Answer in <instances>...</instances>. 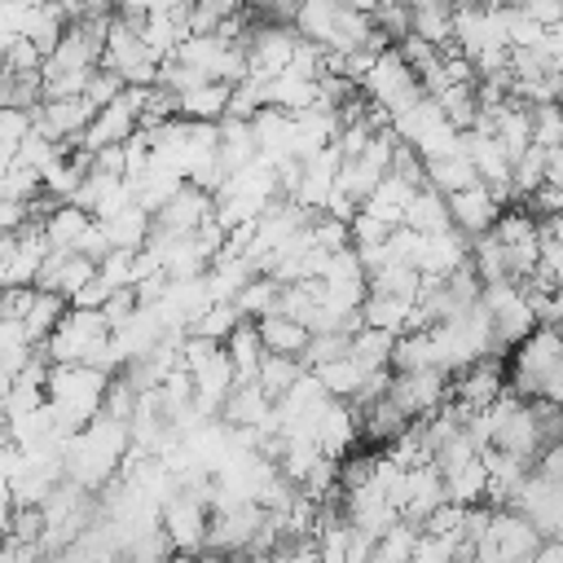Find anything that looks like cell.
<instances>
[{
  "instance_id": "obj_50",
  "label": "cell",
  "mask_w": 563,
  "mask_h": 563,
  "mask_svg": "<svg viewBox=\"0 0 563 563\" xmlns=\"http://www.w3.org/2000/svg\"><path fill=\"white\" fill-rule=\"evenodd\" d=\"M26 4H57V0H26Z\"/></svg>"
},
{
  "instance_id": "obj_9",
  "label": "cell",
  "mask_w": 563,
  "mask_h": 563,
  "mask_svg": "<svg viewBox=\"0 0 563 563\" xmlns=\"http://www.w3.org/2000/svg\"><path fill=\"white\" fill-rule=\"evenodd\" d=\"M211 194L198 189V185H180L154 216H150V233L158 238H189L207 216H211Z\"/></svg>"
},
{
  "instance_id": "obj_13",
  "label": "cell",
  "mask_w": 563,
  "mask_h": 563,
  "mask_svg": "<svg viewBox=\"0 0 563 563\" xmlns=\"http://www.w3.org/2000/svg\"><path fill=\"white\" fill-rule=\"evenodd\" d=\"M457 264H466V238L457 229H440V233H422V246L413 255V268L422 277H449Z\"/></svg>"
},
{
  "instance_id": "obj_5",
  "label": "cell",
  "mask_w": 563,
  "mask_h": 563,
  "mask_svg": "<svg viewBox=\"0 0 563 563\" xmlns=\"http://www.w3.org/2000/svg\"><path fill=\"white\" fill-rule=\"evenodd\" d=\"M506 506L519 510L541 537H559V528H563V479H545L528 466V475L515 484Z\"/></svg>"
},
{
  "instance_id": "obj_34",
  "label": "cell",
  "mask_w": 563,
  "mask_h": 563,
  "mask_svg": "<svg viewBox=\"0 0 563 563\" xmlns=\"http://www.w3.org/2000/svg\"><path fill=\"white\" fill-rule=\"evenodd\" d=\"M238 321H242V312H238L233 303H207V308H202L185 330H189V334H198V339L224 343V339H229V330H233Z\"/></svg>"
},
{
  "instance_id": "obj_17",
  "label": "cell",
  "mask_w": 563,
  "mask_h": 563,
  "mask_svg": "<svg viewBox=\"0 0 563 563\" xmlns=\"http://www.w3.org/2000/svg\"><path fill=\"white\" fill-rule=\"evenodd\" d=\"M229 88L233 84H224V79H202V84H194L189 92L176 97V114L180 119H198V123H216L224 114V106H229Z\"/></svg>"
},
{
  "instance_id": "obj_16",
  "label": "cell",
  "mask_w": 563,
  "mask_h": 563,
  "mask_svg": "<svg viewBox=\"0 0 563 563\" xmlns=\"http://www.w3.org/2000/svg\"><path fill=\"white\" fill-rule=\"evenodd\" d=\"M409 4V35L427 40V44H449L453 35V4L457 0H405Z\"/></svg>"
},
{
  "instance_id": "obj_37",
  "label": "cell",
  "mask_w": 563,
  "mask_h": 563,
  "mask_svg": "<svg viewBox=\"0 0 563 563\" xmlns=\"http://www.w3.org/2000/svg\"><path fill=\"white\" fill-rule=\"evenodd\" d=\"M528 132H532V145H541V150H554V145L563 141L559 101H541V106H528Z\"/></svg>"
},
{
  "instance_id": "obj_41",
  "label": "cell",
  "mask_w": 563,
  "mask_h": 563,
  "mask_svg": "<svg viewBox=\"0 0 563 563\" xmlns=\"http://www.w3.org/2000/svg\"><path fill=\"white\" fill-rule=\"evenodd\" d=\"M0 62H4V70L9 75H40V62H44V53L31 44V40H13L4 53H0Z\"/></svg>"
},
{
  "instance_id": "obj_6",
  "label": "cell",
  "mask_w": 563,
  "mask_h": 563,
  "mask_svg": "<svg viewBox=\"0 0 563 563\" xmlns=\"http://www.w3.org/2000/svg\"><path fill=\"white\" fill-rule=\"evenodd\" d=\"M387 400L405 418H427L431 409H440L449 400V374H440L431 365H422V369H391Z\"/></svg>"
},
{
  "instance_id": "obj_33",
  "label": "cell",
  "mask_w": 563,
  "mask_h": 563,
  "mask_svg": "<svg viewBox=\"0 0 563 563\" xmlns=\"http://www.w3.org/2000/svg\"><path fill=\"white\" fill-rule=\"evenodd\" d=\"M435 97V106H440V114L462 132V128H471L475 123V114H479V106H475V88L471 84H444L440 92H431Z\"/></svg>"
},
{
  "instance_id": "obj_40",
  "label": "cell",
  "mask_w": 563,
  "mask_h": 563,
  "mask_svg": "<svg viewBox=\"0 0 563 563\" xmlns=\"http://www.w3.org/2000/svg\"><path fill=\"white\" fill-rule=\"evenodd\" d=\"M369 22L387 35V44H396V40L409 35V4H405V0H387L378 13H369Z\"/></svg>"
},
{
  "instance_id": "obj_49",
  "label": "cell",
  "mask_w": 563,
  "mask_h": 563,
  "mask_svg": "<svg viewBox=\"0 0 563 563\" xmlns=\"http://www.w3.org/2000/svg\"><path fill=\"white\" fill-rule=\"evenodd\" d=\"M462 4H479V9H497V4H523V0H462Z\"/></svg>"
},
{
  "instance_id": "obj_21",
  "label": "cell",
  "mask_w": 563,
  "mask_h": 563,
  "mask_svg": "<svg viewBox=\"0 0 563 563\" xmlns=\"http://www.w3.org/2000/svg\"><path fill=\"white\" fill-rule=\"evenodd\" d=\"M440 479H444V501H453V506H475V501H484V462H479V453L475 457H466V462H457V466H449V471H440Z\"/></svg>"
},
{
  "instance_id": "obj_10",
  "label": "cell",
  "mask_w": 563,
  "mask_h": 563,
  "mask_svg": "<svg viewBox=\"0 0 563 563\" xmlns=\"http://www.w3.org/2000/svg\"><path fill=\"white\" fill-rule=\"evenodd\" d=\"M444 207H449V224H453L462 238H479V233H488L493 220H497V211H501V202L493 198V189L479 185V180L466 185V189H457V194H449Z\"/></svg>"
},
{
  "instance_id": "obj_18",
  "label": "cell",
  "mask_w": 563,
  "mask_h": 563,
  "mask_svg": "<svg viewBox=\"0 0 563 563\" xmlns=\"http://www.w3.org/2000/svg\"><path fill=\"white\" fill-rule=\"evenodd\" d=\"M97 224H101V233H106L110 251H136V246L150 238V211H141L136 202H128V207H119V211L101 216Z\"/></svg>"
},
{
  "instance_id": "obj_22",
  "label": "cell",
  "mask_w": 563,
  "mask_h": 563,
  "mask_svg": "<svg viewBox=\"0 0 563 563\" xmlns=\"http://www.w3.org/2000/svg\"><path fill=\"white\" fill-rule=\"evenodd\" d=\"M220 347H224V356H229V365H233V378H242V383H246V378H255L260 356H264L260 334H255V321H238Z\"/></svg>"
},
{
  "instance_id": "obj_23",
  "label": "cell",
  "mask_w": 563,
  "mask_h": 563,
  "mask_svg": "<svg viewBox=\"0 0 563 563\" xmlns=\"http://www.w3.org/2000/svg\"><path fill=\"white\" fill-rule=\"evenodd\" d=\"M422 176H427V185H431L435 194H444V198L479 180V176H475V167H471V158H466L462 150H457V154H444V158L422 163Z\"/></svg>"
},
{
  "instance_id": "obj_35",
  "label": "cell",
  "mask_w": 563,
  "mask_h": 563,
  "mask_svg": "<svg viewBox=\"0 0 563 563\" xmlns=\"http://www.w3.org/2000/svg\"><path fill=\"white\" fill-rule=\"evenodd\" d=\"M62 154H66V145H62V141H48L44 132H35V128H31V132L18 141V154H13V163H18V167H31V172L40 176V172H44L48 163H57Z\"/></svg>"
},
{
  "instance_id": "obj_28",
  "label": "cell",
  "mask_w": 563,
  "mask_h": 563,
  "mask_svg": "<svg viewBox=\"0 0 563 563\" xmlns=\"http://www.w3.org/2000/svg\"><path fill=\"white\" fill-rule=\"evenodd\" d=\"M66 31V18L57 4H26V18H22V40H31L40 53H53V44L62 40Z\"/></svg>"
},
{
  "instance_id": "obj_20",
  "label": "cell",
  "mask_w": 563,
  "mask_h": 563,
  "mask_svg": "<svg viewBox=\"0 0 563 563\" xmlns=\"http://www.w3.org/2000/svg\"><path fill=\"white\" fill-rule=\"evenodd\" d=\"M255 334H260V347L264 352H282V356H299L303 343H308V325L282 317V312H268L255 321Z\"/></svg>"
},
{
  "instance_id": "obj_32",
  "label": "cell",
  "mask_w": 563,
  "mask_h": 563,
  "mask_svg": "<svg viewBox=\"0 0 563 563\" xmlns=\"http://www.w3.org/2000/svg\"><path fill=\"white\" fill-rule=\"evenodd\" d=\"M303 374V365H299V356H282V352H264L260 356V369H255V383H260V391L268 396V400H277L295 378Z\"/></svg>"
},
{
  "instance_id": "obj_25",
  "label": "cell",
  "mask_w": 563,
  "mask_h": 563,
  "mask_svg": "<svg viewBox=\"0 0 563 563\" xmlns=\"http://www.w3.org/2000/svg\"><path fill=\"white\" fill-rule=\"evenodd\" d=\"M66 312V299L57 295V290H40V286H31V299H26V312L18 317L22 321V330H26V339L31 343H40L53 325H57V317Z\"/></svg>"
},
{
  "instance_id": "obj_36",
  "label": "cell",
  "mask_w": 563,
  "mask_h": 563,
  "mask_svg": "<svg viewBox=\"0 0 563 563\" xmlns=\"http://www.w3.org/2000/svg\"><path fill=\"white\" fill-rule=\"evenodd\" d=\"M242 9V0H189V35H216V26Z\"/></svg>"
},
{
  "instance_id": "obj_29",
  "label": "cell",
  "mask_w": 563,
  "mask_h": 563,
  "mask_svg": "<svg viewBox=\"0 0 563 563\" xmlns=\"http://www.w3.org/2000/svg\"><path fill=\"white\" fill-rule=\"evenodd\" d=\"M418 282H422V273H418L413 264L391 260V264H383V268L365 273V295H396V299H413Z\"/></svg>"
},
{
  "instance_id": "obj_39",
  "label": "cell",
  "mask_w": 563,
  "mask_h": 563,
  "mask_svg": "<svg viewBox=\"0 0 563 563\" xmlns=\"http://www.w3.org/2000/svg\"><path fill=\"white\" fill-rule=\"evenodd\" d=\"M35 194H40V176L31 167H18L13 163L0 176V198H9V202H35Z\"/></svg>"
},
{
  "instance_id": "obj_47",
  "label": "cell",
  "mask_w": 563,
  "mask_h": 563,
  "mask_svg": "<svg viewBox=\"0 0 563 563\" xmlns=\"http://www.w3.org/2000/svg\"><path fill=\"white\" fill-rule=\"evenodd\" d=\"M528 563H563V545H559V537H541V545L528 554Z\"/></svg>"
},
{
  "instance_id": "obj_31",
  "label": "cell",
  "mask_w": 563,
  "mask_h": 563,
  "mask_svg": "<svg viewBox=\"0 0 563 563\" xmlns=\"http://www.w3.org/2000/svg\"><path fill=\"white\" fill-rule=\"evenodd\" d=\"M409 422H413V418H405L387 396H378L374 405H365V409H361V435H365V440H374V444H383V440L391 444Z\"/></svg>"
},
{
  "instance_id": "obj_8",
  "label": "cell",
  "mask_w": 563,
  "mask_h": 563,
  "mask_svg": "<svg viewBox=\"0 0 563 563\" xmlns=\"http://www.w3.org/2000/svg\"><path fill=\"white\" fill-rule=\"evenodd\" d=\"M207 519H211L207 506H202L198 497L180 493V488L158 506V532H163L167 545L180 550V554L202 550V541H207Z\"/></svg>"
},
{
  "instance_id": "obj_45",
  "label": "cell",
  "mask_w": 563,
  "mask_h": 563,
  "mask_svg": "<svg viewBox=\"0 0 563 563\" xmlns=\"http://www.w3.org/2000/svg\"><path fill=\"white\" fill-rule=\"evenodd\" d=\"M537 26H563V0H523L519 4Z\"/></svg>"
},
{
  "instance_id": "obj_44",
  "label": "cell",
  "mask_w": 563,
  "mask_h": 563,
  "mask_svg": "<svg viewBox=\"0 0 563 563\" xmlns=\"http://www.w3.org/2000/svg\"><path fill=\"white\" fill-rule=\"evenodd\" d=\"M31 132V106H0V141H22Z\"/></svg>"
},
{
  "instance_id": "obj_46",
  "label": "cell",
  "mask_w": 563,
  "mask_h": 563,
  "mask_svg": "<svg viewBox=\"0 0 563 563\" xmlns=\"http://www.w3.org/2000/svg\"><path fill=\"white\" fill-rule=\"evenodd\" d=\"M75 251H79V255H88L92 264H97V260H101V255L110 251V242H106V233H101V224H97V220H92V224H88V229L79 233V242H75Z\"/></svg>"
},
{
  "instance_id": "obj_3",
  "label": "cell",
  "mask_w": 563,
  "mask_h": 563,
  "mask_svg": "<svg viewBox=\"0 0 563 563\" xmlns=\"http://www.w3.org/2000/svg\"><path fill=\"white\" fill-rule=\"evenodd\" d=\"M479 308L488 312V325H493V352H510L532 325V308H528V295L515 277H501V282H479Z\"/></svg>"
},
{
  "instance_id": "obj_26",
  "label": "cell",
  "mask_w": 563,
  "mask_h": 563,
  "mask_svg": "<svg viewBox=\"0 0 563 563\" xmlns=\"http://www.w3.org/2000/svg\"><path fill=\"white\" fill-rule=\"evenodd\" d=\"M409 299H396V295H365L361 299V325H374V330H387V334H405V321H409Z\"/></svg>"
},
{
  "instance_id": "obj_2",
  "label": "cell",
  "mask_w": 563,
  "mask_h": 563,
  "mask_svg": "<svg viewBox=\"0 0 563 563\" xmlns=\"http://www.w3.org/2000/svg\"><path fill=\"white\" fill-rule=\"evenodd\" d=\"M106 383L110 374L106 369H92V365H48V378H44V400L57 418V427L70 435L79 431L97 409H101V396H106Z\"/></svg>"
},
{
  "instance_id": "obj_4",
  "label": "cell",
  "mask_w": 563,
  "mask_h": 563,
  "mask_svg": "<svg viewBox=\"0 0 563 563\" xmlns=\"http://www.w3.org/2000/svg\"><path fill=\"white\" fill-rule=\"evenodd\" d=\"M356 88H361V97H365L369 106H378V110H387V114H396V110H405L409 101L422 97V88H418L409 62L400 57L396 44H387L383 53H374V62H369V70L361 75Z\"/></svg>"
},
{
  "instance_id": "obj_19",
  "label": "cell",
  "mask_w": 563,
  "mask_h": 563,
  "mask_svg": "<svg viewBox=\"0 0 563 563\" xmlns=\"http://www.w3.org/2000/svg\"><path fill=\"white\" fill-rule=\"evenodd\" d=\"M400 224L413 229V233H440V229H453V224H449L444 194H435L431 185H418L413 198H409V207H405V220H400Z\"/></svg>"
},
{
  "instance_id": "obj_24",
  "label": "cell",
  "mask_w": 563,
  "mask_h": 563,
  "mask_svg": "<svg viewBox=\"0 0 563 563\" xmlns=\"http://www.w3.org/2000/svg\"><path fill=\"white\" fill-rule=\"evenodd\" d=\"M277 303H282V282L268 277V273H255V277L233 295V308H238L246 321H260V317L277 312Z\"/></svg>"
},
{
  "instance_id": "obj_48",
  "label": "cell",
  "mask_w": 563,
  "mask_h": 563,
  "mask_svg": "<svg viewBox=\"0 0 563 563\" xmlns=\"http://www.w3.org/2000/svg\"><path fill=\"white\" fill-rule=\"evenodd\" d=\"M387 0H347V9H356V13H378Z\"/></svg>"
},
{
  "instance_id": "obj_27",
  "label": "cell",
  "mask_w": 563,
  "mask_h": 563,
  "mask_svg": "<svg viewBox=\"0 0 563 563\" xmlns=\"http://www.w3.org/2000/svg\"><path fill=\"white\" fill-rule=\"evenodd\" d=\"M391 343H396V334L374 330V325H356V330L347 334V356H352L361 369H383L387 356H391ZM387 369H391V365H387Z\"/></svg>"
},
{
  "instance_id": "obj_42",
  "label": "cell",
  "mask_w": 563,
  "mask_h": 563,
  "mask_svg": "<svg viewBox=\"0 0 563 563\" xmlns=\"http://www.w3.org/2000/svg\"><path fill=\"white\" fill-rule=\"evenodd\" d=\"M97 277H101L110 290L132 286V251H106V255L97 260Z\"/></svg>"
},
{
  "instance_id": "obj_30",
  "label": "cell",
  "mask_w": 563,
  "mask_h": 563,
  "mask_svg": "<svg viewBox=\"0 0 563 563\" xmlns=\"http://www.w3.org/2000/svg\"><path fill=\"white\" fill-rule=\"evenodd\" d=\"M312 378L325 387V396H334V400H352L356 387H361V378H365V369H361L352 356H334V361L312 365Z\"/></svg>"
},
{
  "instance_id": "obj_7",
  "label": "cell",
  "mask_w": 563,
  "mask_h": 563,
  "mask_svg": "<svg viewBox=\"0 0 563 563\" xmlns=\"http://www.w3.org/2000/svg\"><path fill=\"white\" fill-rule=\"evenodd\" d=\"M295 40L299 31L290 22H260V26H246V75L251 79H273L277 70H286L290 53H295Z\"/></svg>"
},
{
  "instance_id": "obj_11",
  "label": "cell",
  "mask_w": 563,
  "mask_h": 563,
  "mask_svg": "<svg viewBox=\"0 0 563 563\" xmlns=\"http://www.w3.org/2000/svg\"><path fill=\"white\" fill-rule=\"evenodd\" d=\"M501 387H506V378H501L497 356H479L466 369L449 374V400L462 405V409H484Z\"/></svg>"
},
{
  "instance_id": "obj_38",
  "label": "cell",
  "mask_w": 563,
  "mask_h": 563,
  "mask_svg": "<svg viewBox=\"0 0 563 563\" xmlns=\"http://www.w3.org/2000/svg\"><path fill=\"white\" fill-rule=\"evenodd\" d=\"M123 92V79L114 75V70H106V66H92L88 70V79H84V88H79V97L97 110V106H106V101H114Z\"/></svg>"
},
{
  "instance_id": "obj_12",
  "label": "cell",
  "mask_w": 563,
  "mask_h": 563,
  "mask_svg": "<svg viewBox=\"0 0 563 563\" xmlns=\"http://www.w3.org/2000/svg\"><path fill=\"white\" fill-rule=\"evenodd\" d=\"M361 435V409L352 400H325L321 418H317V449L325 457H343Z\"/></svg>"
},
{
  "instance_id": "obj_43",
  "label": "cell",
  "mask_w": 563,
  "mask_h": 563,
  "mask_svg": "<svg viewBox=\"0 0 563 563\" xmlns=\"http://www.w3.org/2000/svg\"><path fill=\"white\" fill-rule=\"evenodd\" d=\"M132 312H136V295H132V286H119V290H110V295H106V303H101L106 330H119V325H123Z\"/></svg>"
},
{
  "instance_id": "obj_1",
  "label": "cell",
  "mask_w": 563,
  "mask_h": 563,
  "mask_svg": "<svg viewBox=\"0 0 563 563\" xmlns=\"http://www.w3.org/2000/svg\"><path fill=\"white\" fill-rule=\"evenodd\" d=\"M519 400H559L563 396V343L554 325H532L515 347H510V383Z\"/></svg>"
},
{
  "instance_id": "obj_14",
  "label": "cell",
  "mask_w": 563,
  "mask_h": 563,
  "mask_svg": "<svg viewBox=\"0 0 563 563\" xmlns=\"http://www.w3.org/2000/svg\"><path fill=\"white\" fill-rule=\"evenodd\" d=\"M92 224V216L84 211V207H75V202H53L48 211H44V220H40V233H44V246L48 251H75V242H79V233Z\"/></svg>"
},
{
  "instance_id": "obj_15",
  "label": "cell",
  "mask_w": 563,
  "mask_h": 563,
  "mask_svg": "<svg viewBox=\"0 0 563 563\" xmlns=\"http://www.w3.org/2000/svg\"><path fill=\"white\" fill-rule=\"evenodd\" d=\"M409 198H413V185L409 180H400V176H391V172H383L378 176V185L361 198V211H369V216H378L383 224H400L405 220V207H409Z\"/></svg>"
}]
</instances>
